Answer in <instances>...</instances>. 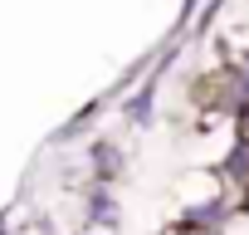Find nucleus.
Wrapping results in <instances>:
<instances>
[{
	"label": "nucleus",
	"mask_w": 249,
	"mask_h": 235,
	"mask_svg": "<svg viewBox=\"0 0 249 235\" xmlns=\"http://www.w3.org/2000/svg\"><path fill=\"white\" fill-rule=\"evenodd\" d=\"M230 54H234V59H249V25H244V30H234V44H230Z\"/></svg>",
	"instance_id": "1"
}]
</instances>
